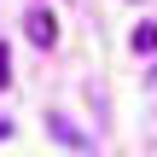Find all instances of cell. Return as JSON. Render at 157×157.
<instances>
[{
  "label": "cell",
  "mask_w": 157,
  "mask_h": 157,
  "mask_svg": "<svg viewBox=\"0 0 157 157\" xmlns=\"http://www.w3.org/2000/svg\"><path fill=\"white\" fill-rule=\"evenodd\" d=\"M29 35H35V47H52V41H58V23H52V12H47V6H35V12H29Z\"/></svg>",
  "instance_id": "cell-1"
},
{
  "label": "cell",
  "mask_w": 157,
  "mask_h": 157,
  "mask_svg": "<svg viewBox=\"0 0 157 157\" xmlns=\"http://www.w3.org/2000/svg\"><path fill=\"white\" fill-rule=\"evenodd\" d=\"M134 52H157V23H140L134 29Z\"/></svg>",
  "instance_id": "cell-2"
},
{
  "label": "cell",
  "mask_w": 157,
  "mask_h": 157,
  "mask_svg": "<svg viewBox=\"0 0 157 157\" xmlns=\"http://www.w3.org/2000/svg\"><path fill=\"white\" fill-rule=\"evenodd\" d=\"M6 87H12V52L0 47V93H6Z\"/></svg>",
  "instance_id": "cell-3"
},
{
  "label": "cell",
  "mask_w": 157,
  "mask_h": 157,
  "mask_svg": "<svg viewBox=\"0 0 157 157\" xmlns=\"http://www.w3.org/2000/svg\"><path fill=\"white\" fill-rule=\"evenodd\" d=\"M6 134H12V122H6V117H0V140H6Z\"/></svg>",
  "instance_id": "cell-4"
}]
</instances>
